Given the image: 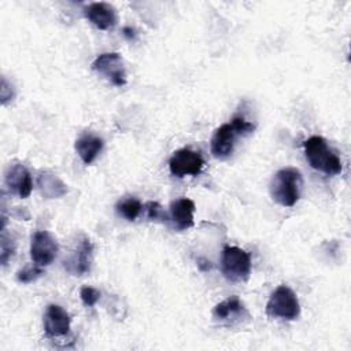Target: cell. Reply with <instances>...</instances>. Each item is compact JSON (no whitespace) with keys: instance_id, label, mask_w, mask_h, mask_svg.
Masks as SVG:
<instances>
[{"instance_id":"obj_1","label":"cell","mask_w":351,"mask_h":351,"mask_svg":"<svg viewBox=\"0 0 351 351\" xmlns=\"http://www.w3.org/2000/svg\"><path fill=\"white\" fill-rule=\"evenodd\" d=\"M255 130V125L243 117H233L230 122H226L215 129L210 149L214 158L223 160L229 158L234 148V141L237 136H247Z\"/></svg>"},{"instance_id":"obj_2","label":"cell","mask_w":351,"mask_h":351,"mask_svg":"<svg viewBox=\"0 0 351 351\" xmlns=\"http://www.w3.org/2000/svg\"><path fill=\"white\" fill-rule=\"evenodd\" d=\"M302 186V173L296 167H284L273 176L269 191L276 203L282 207H293L300 197Z\"/></svg>"},{"instance_id":"obj_3","label":"cell","mask_w":351,"mask_h":351,"mask_svg":"<svg viewBox=\"0 0 351 351\" xmlns=\"http://www.w3.org/2000/svg\"><path fill=\"white\" fill-rule=\"evenodd\" d=\"M304 155L308 165L326 176H336L341 173V160L337 154L328 145L321 136H311L303 143Z\"/></svg>"},{"instance_id":"obj_4","label":"cell","mask_w":351,"mask_h":351,"mask_svg":"<svg viewBox=\"0 0 351 351\" xmlns=\"http://www.w3.org/2000/svg\"><path fill=\"white\" fill-rule=\"evenodd\" d=\"M221 271L230 282H244L251 274L250 254L236 245H226L222 250Z\"/></svg>"},{"instance_id":"obj_5","label":"cell","mask_w":351,"mask_h":351,"mask_svg":"<svg viewBox=\"0 0 351 351\" xmlns=\"http://www.w3.org/2000/svg\"><path fill=\"white\" fill-rule=\"evenodd\" d=\"M266 314L285 321L296 319L300 314V303L296 293L288 285L277 287L266 303Z\"/></svg>"},{"instance_id":"obj_6","label":"cell","mask_w":351,"mask_h":351,"mask_svg":"<svg viewBox=\"0 0 351 351\" xmlns=\"http://www.w3.org/2000/svg\"><path fill=\"white\" fill-rule=\"evenodd\" d=\"M93 261V245L86 236H80L63 261V267L71 276H84L90 270Z\"/></svg>"},{"instance_id":"obj_7","label":"cell","mask_w":351,"mask_h":351,"mask_svg":"<svg viewBox=\"0 0 351 351\" xmlns=\"http://www.w3.org/2000/svg\"><path fill=\"white\" fill-rule=\"evenodd\" d=\"M213 318L219 325L232 328L247 321L250 318V313L241 299L233 295L215 304L213 308Z\"/></svg>"},{"instance_id":"obj_8","label":"cell","mask_w":351,"mask_h":351,"mask_svg":"<svg viewBox=\"0 0 351 351\" xmlns=\"http://www.w3.org/2000/svg\"><path fill=\"white\" fill-rule=\"evenodd\" d=\"M92 69L115 86H123L126 84V70L118 52L100 53L93 60Z\"/></svg>"},{"instance_id":"obj_9","label":"cell","mask_w":351,"mask_h":351,"mask_svg":"<svg viewBox=\"0 0 351 351\" xmlns=\"http://www.w3.org/2000/svg\"><path fill=\"white\" fill-rule=\"evenodd\" d=\"M203 166V156L191 148L177 149L169 159V170L173 176L178 178H182L185 176H197L202 171Z\"/></svg>"},{"instance_id":"obj_10","label":"cell","mask_w":351,"mask_h":351,"mask_svg":"<svg viewBox=\"0 0 351 351\" xmlns=\"http://www.w3.org/2000/svg\"><path fill=\"white\" fill-rule=\"evenodd\" d=\"M59 252L56 239L47 230H37L30 240V256L32 261L44 267L53 262Z\"/></svg>"},{"instance_id":"obj_11","label":"cell","mask_w":351,"mask_h":351,"mask_svg":"<svg viewBox=\"0 0 351 351\" xmlns=\"http://www.w3.org/2000/svg\"><path fill=\"white\" fill-rule=\"evenodd\" d=\"M8 191L21 199L30 196L33 191V181L29 170L22 163H12L8 166L4 177Z\"/></svg>"},{"instance_id":"obj_12","label":"cell","mask_w":351,"mask_h":351,"mask_svg":"<svg viewBox=\"0 0 351 351\" xmlns=\"http://www.w3.org/2000/svg\"><path fill=\"white\" fill-rule=\"evenodd\" d=\"M70 315L59 304H48L44 313V330L48 337H63L70 332Z\"/></svg>"},{"instance_id":"obj_13","label":"cell","mask_w":351,"mask_h":351,"mask_svg":"<svg viewBox=\"0 0 351 351\" xmlns=\"http://www.w3.org/2000/svg\"><path fill=\"white\" fill-rule=\"evenodd\" d=\"M195 203L188 197H178L169 206V221L176 230H186L195 223Z\"/></svg>"},{"instance_id":"obj_14","label":"cell","mask_w":351,"mask_h":351,"mask_svg":"<svg viewBox=\"0 0 351 351\" xmlns=\"http://www.w3.org/2000/svg\"><path fill=\"white\" fill-rule=\"evenodd\" d=\"M85 18L100 30H110L117 23L115 8L104 1L89 3L82 8Z\"/></svg>"},{"instance_id":"obj_15","label":"cell","mask_w":351,"mask_h":351,"mask_svg":"<svg viewBox=\"0 0 351 351\" xmlns=\"http://www.w3.org/2000/svg\"><path fill=\"white\" fill-rule=\"evenodd\" d=\"M103 145H104V141L101 137L92 133H84L75 140L74 148L78 156L81 158V160L85 165H90L101 152Z\"/></svg>"},{"instance_id":"obj_16","label":"cell","mask_w":351,"mask_h":351,"mask_svg":"<svg viewBox=\"0 0 351 351\" xmlns=\"http://www.w3.org/2000/svg\"><path fill=\"white\" fill-rule=\"evenodd\" d=\"M37 186L40 193L47 199L62 197L67 193V185L52 171L44 170L37 176Z\"/></svg>"},{"instance_id":"obj_17","label":"cell","mask_w":351,"mask_h":351,"mask_svg":"<svg viewBox=\"0 0 351 351\" xmlns=\"http://www.w3.org/2000/svg\"><path fill=\"white\" fill-rule=\"evenodd\" d=\"M115 210L118 213V215L123 217L126 221H136L137 217L140 215L141 210H143V204L138 199L133 197V196H128L123 199H119L118 203L115 204Z\"/></svg>"},{"instance_id":"obj_18","label":"cell","mask_w":351,"mask_h":351,"mask_svg":"<svg viewBox=\"0 0 351 351\" xmlns=\"http://www.w3.org/2000/svg\"><path fill=\"white\" fill-rule=\"evenodd\" d=\"M14 254H15V241L11 236L7 234L5 228H1V251H0L1 265L5 266L8 261L14 256Z\"/></svg>"},{"instance_id":"obj_19","label":"cell","mask_w":351,"mask_h":351,"mask_svg":"<svg viewBox=\"0 0 351 351\" xmlns=\"http://www.w3.org/2000/svg\"><path fill=\"white\" fill-rule=\"evenodd\" d=\"M44 270L38 265H27L16 273V280L22 284H30L43 276Z\"/></svg>"},{"instance_id":"obj_20","label":"cell","mask_w":351,"mask_h":351,"mask_svg":"<svg viewBox=\"0 0 351 351\" xmlns=\"http://www.w3.org/2000/svg\"><path fill=\"white\" fill-rule=\"evenodd\" d=\"M145 211H147V218L149 221L162 222V223L169 221V214L158 202H148L145 204Z\"/></svg>"},{"instance_id":"obj_21","label":"cell","mask_w":351,"mask_h":351,"mask_svg":"<svg viewBox=\"0 0 351 351\" xmlns=\"http://www.w3.org/2000/svg\"><path fill=\"white\" fill-rule=\"evenodd\" d=\"M80 298H81L84 306L93 307L99 302V299H100V291L93 288V287L85 285V287H82L80 289Z\"/></svg>"},{"instance_id":"obj_22","label":"cell","mask_w":351,"mask_h":351,"mask_svg":"<svg viewBox=\"0 0 351 351\" xmlns=\"http://www.w3.org/2000/svg\"><path fill=\"white\" fill-rule=\"evenodd\" d=\"M197 266H199V269H200L202 271H207V270L211 269V262L207 261V259H204V258H199V259H197Z\"/></svg>"},{"instance_id":"obj_23","label":"cell","mask_w":351,"mask_h":351,"mask_svg":"<svg viewBox=\"0 0 351 351\" xmlns=\"http://www.w3.org/2000/svg\"><path fill=\"white\" fill-rule=\"evenodd\" d=\"M123 34H125L128 38H133V37H134V30L130 29V27H125V29H123Z\"/></svg>"}]
</instances>
